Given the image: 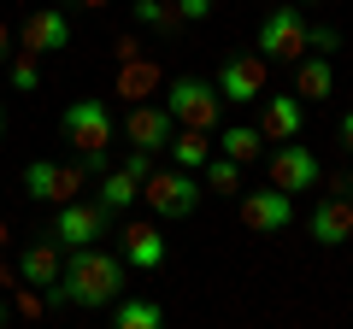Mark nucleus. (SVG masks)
I'll return each instance as SVG.
<instances>
[{
	"label": "nucleus",
	"instance_id": "f257e3e1",
	"mask_svg": "<svg viewBox=\"0 0 353 329\" xmlns=\"http://www.w3.org/2000/svg\"><path fill=\"white\" fill-rule=\"evenodd\" d=\"M124 277H130L124 253L77 247V253H65V270H59V282L48 288V300H59V306H118Z\"/></svg>",
	"mask_w": 353,
	"mask_h": 329
},
{
	"label": "nucleus",
	"instance_id": "f03ea898",
	"mask_svg": "<svg viewBox=\"0 0 353 329\" xmlns=\"http://www.w3.org/2000/svg\"><path fill=\"white\" fill-rule=\"evenodd\" d=\"M159 106L176 118V129H206V136H212L218 112H224V94H218L212 83H201V76H171Z\"/></svg>",
	"mask_w": 353,
	"mask_h": 329
},
{
	"label": "nucleus",
	"instance_id": "7ed1b4c3",
	"mask_svg": "<svg viewBox=\"0 0 353 329\" xmlns=\"http://www.w3.org/2000/svg\"><path fill=\"white\" fill-rule=\"evenodd\" d=\"M59 129H65V141H71L83 159H101V153L112 147V136H118L106 100H94V94H83V100L65 106V112H59Z\"/></svg>",
	"mask_w": 353,
	"mask_h": 329
},
{
	"label": "nucleus",
	"instance_id": "20e7f679",
	"mask_svg": "<svg viewBox=\"0 0 353 329\" xmlns=\"http://www.w3.org/2000/svg\"><path fill=\"white\" fill-rule=\"evenodd\" d=\"M201 194H206L201 177H194V171H176V164H171V171L153 164V177L141 182V200L153 206V217H171V224H176V217H189L194 206H201Z\"/></svg>",
	"mask_w": 353,
	"mask_h": 329
},
{
	"label": "nucleus",
	"instance_id": "39448f33",
	"mask_svg": "<svg viewBox=\"0 0 353 329\" xmlns=\"http://www.w3.org/2000/svg\"><path fill=\"white\" fill-rule=\"evenodd\" d=\"M106 224H112V212L94 200H65L53 206V224H48V241H59L65 253H77V247H101Z\"/></svg>",
	"mask_w": 353,
	"mask_h": 329
},
{
	"label": "nucleus",
	"instance_id": "423d86ee",
	"mask_svg": "<svg viewBox=\"0 0 353 329\" xmlns=\"http://www.w3.org/2000/svg\"><path fill=\"white\" fill-rule=\"evenodd\" d=\"M253 47H259L265 65H271V59L294 65V59L306 53V18H301V6H289V0H283V6H271V12H265V24H259V41H253Z\"/></svg>",
	"mask_w": 353,
	"mask_h": 329
},
{
	"label": "nucleus",
	"instance_id": "0eeeda50",
	"mask_svg": "<svg viewBox=\"0 0 353 329\" xmlns=\"http://www.w3.org/2000/svg\"><path fill=\"white\" fill-rule=\"evenodd\" d=\"M83 182H88L83 164H53V159H30L24 164V194H30V200H48V206L77 200Z\"/></svg>",
	"mask_w": 353,
	"mask_h": 329
},
{
	"label": "nucleus",
	"instance_id": "6e6552de",
	"mask_svg": "<svg viewBox=\"0 0 353 329\" xmlns=\"http://www.w3.org/2000/svg\"><path fill=\"white\" fill-rule=\"evenodd\" d=\"M265 171H271V189H283V194H301V189H312L324 171H318V159L301 147V141H277V147L265 153Z\"/></svg>",
	"mask_w": 353,
	"mask_h": 329
},
{
	"label": "nucleus",
	"instance_id": "1a4fd4ad",
	"mask_svg": "<svg viewBox=\"0 0 353 329\" xmlns=\"http://www.w3.org/2000/svg\"><path fill=\"white\" fill-rule=\"evenodd\" d=\"M71 47V18L59 12V6H36V12H24V24H18V53H59Z\"/></svg>",
	"mask_w": 353,
	"mask_h": 329
},
{
	"label": "nucleus",
	"instance_id": "9d476101",
	"mask_svg": "<svg viewBox=\"0 0 353 329\" xmlns=\"http://www.w3.org/2000/svg\"><path fill=\"white\" fill-rule=\"evenodd\" d=\"M241 224L253 229V235H277V229L294 224V194L283 189H248L241 194Z\"/></svg>",
	"mask_w": 353,
	"mask_h": 329
},
{
	"label": "nucleus",
	"instance_id": "9b49d317",
	"mask_svg": "<svg viewBox=\"0 0 353 329\" xmlns=\"http://www.w3.org/2000/svg\"><path fill=\"white\" fill-rule=\"evenodd\" d=\"M301 129H306V100L301 94H271L265 89V100H259V136L277 147V141H301Z\"/></svg>",
	"mask_w": 353,
	"mask_h": 329
},
{
	"label": "nucleus",
	"instance_id": "f8f14e48",
	"mask_svg": "<svg viewBox=\"0 0 353 329\" xmlns=\"http://www.w3.org/2000/svg\"><path fill=\"white\" fill-rule=\"evenodd\" d=\"M224 100L248 106V100H265V59H248V53H236V59L218 65V83H212Z\"/></svg>",
	"mask_w": 353,
	"mask_h": 329
},
{
	"label": "nucleus",
	"instance_id": "ddd939ff",
	"mask_svg": "<svg viewBox=\"0 0 353 329\" xmlns=\"http://www.w3.org/2000/svg\"><path fill=\"white\" fill-rule=\"evenodd\" d=\"M124 136H130V147H141V153H159V147H171V136H176V118L165 112V106H130V118H124Z\"/></svg>",
	"mask_w": 353,
	"mask_h": 329
},
{
	"label": "nucleus",
	"instance_id": "4468645a",
	"mask_svg": "<svg viewBox=\"0 0 353 329\" xmlns=\"http://www.w3.org/2000/svg\"><path fill=\"white\" fill-rule=\"evenodd\" d=\"M65 247H59V241H48V235H41V241H30V247H24V253H18V282H24V288H41V294H48L53 288V282H59V270H65Z\"/></svg>",
	"mask_w": 353,
	"mask_h": 329
},
{
	"label": "nucleus",
	"instance_id": "2eb2a0df",
	"mask_svg": "<svg viewBox=\"0 0 353 329\" xmlns=\"http://www.w3.org/2000/svg\"><path fill=\"white\" fill-rule=\"evenodd\" d=\"M306 229H312L318 247H341V241L353 235V200H347V194H330V200H318L312 217H306Z\"/></svg>",
	"mask_w": 353,
	"mask_h": 329
},
{
	"label": "nucleus",
	"instance_id": "dca6fc26",
	"mask_svg": "<svg viewBox=\"0 0 353 329\" xmlns=\"http://www.w3.org/2000/svg\"><path fill=\"white\" fill-rule=\"evenodd\" d=\"M118 253H124V265H136V270H159L165 265V235L153 224H124L118 229Z\"/></svg>",
	"mask_w": 353,
	"mask_h": 329
},
{
	"label": "nucleus",
	"instance_id": "f3484780",
	"mask_svg": "<svg viewBox=\"0 0 353 329\" xmlns=\"http://www.w3.org/2000/svg\"><path fill=\"white\" fill-rule=\"evenodd\" d=\"M294 94H301V100H330V94H336V65H330L324 53H301V59H294Z\"/></svg>",
	"mask_w": 353,
	"mask_h": 329
},
{
	"label": "nucleus",
	"instance_id": "a211bd4d",
	"mask_svg": "<svg viewBox=\"0 0 353 329\" xmlns=\"http://www.w3.org/2000/svg\"><path fill=\"white\" fill-rule=\"evenodd\" d=\"M212 141H218V153H224L230 164H253V159H265V136H259V124H224V129H212Z\"/></svg>",
	"mask_w": 353,
	"mask_h": 329
},
{
	"label": "nucleus",
	"instance_id": "6ab92c4d",
	"mask_svg": "<svg viewBox=\"0 0 353 329\" xmlns=\"http://www.w3.org/2000/svg\"><path fill=\"white\" fill-rule=\"evenodd\" d=\"M136 200H141V182L130 177V171H101V177H94V206H106V212H130Z\"/></svg>",
	"mask_w": 353,
	"mask_h": 329
},
{
	"label": "nucleus",
	"instance_id": "aec40b11",
	"mask_svg": "<svg viewBox=\"0 0 353 329\" xmlns=\"http://www.w3.org/2000/svg\"><path fill=\"white\" fill-rule=\"evenodd\" d=\"M206 159H212V136H206V129H176L171 136V164L176 171H194V177H201Z\"/></svg>",
	"mask_w": 353,
	"mask_h": 329
},
{
	"label": "nucleus",
	"instance_id": "412c9836",
	"mask_svg": "<svg viewBox=\"0 0 353 329\" xmlns=\"http://www.w3.org/2000/svg\"><path fill=\"white\" fill-rule=\"evenodd\" d=\"M159 89V71H153L148 59H130V65H118V76H112V94H124V100H148V94Z\"/></svg>",
	"mask_w": 353,
	"mask_h": 329
},
{
	"label": "nucleus",
	"instance_id": "4be33fe9",
	"mask_svg": "<svg viewBox=\"0 0 353 329\" xmlns=\"http://www.w3.org/2000/svg\"><path fill=\"white\" fill-rule=\"evenodd\" d=\"M112 329H165V312H159L153 300H130V294H118Z\"/></svg>",
	"mask_w": 353,
	"mask_h": 329
},
{
	"label": "nucleus",
	"instance_id": "5701e85b",
	"mask_svg": "<svg viewBox=\"0 0 353 329\" xmlns=\"http://www.w3.org/2000/svg\"><path fill=\"white\" fill-rule=\"evenodd\" d=\"M201 189L206 194H241V164H230L224 153H212V159L201 164Z\"/></svg>",
	"mask_w": 353,
	"mask_h": 329
},
{
	"label": "nucleus",
	"instance_id": "b1692460",
	"mask_svg": "<svg viewBox=\"0 0 353 329\" xmlns=\"http://www.w3.org/2000/svg\"><path fill=\"white\" fill-rule=\"evenodd\" d=\"M136 24H148V30H159V36H171L183 18H176L171 0H136Z\"/></svg>",
	"mask_w": 353,
	"mask_h": 329
},
{
	"label": "nucleus",
	"instance_id": "393cba45",
	"mask_svg": "<svg viewBox=\"0 0 353 329\" xmlns=\"http://www.w3.org/2000/svg\"><path fill=\"white\" fill-rule=\"evenodd\" d=\"M0 71L12 76V89H18V94H30V89H41V65H36V53H12V59L0 65Z\"/></svg>",
	"mask_w": 353,
	"mask_h": 329
},
{
	"label": "nucleus",
	"instance_id": "a878e982",
	"mask_svg": "<svg viewBox=\"0 0 353 329\" xmlns=\"http://www.w3.org/2000/svg\"><path fill=\"white\" fill-rule=\"evenodd\" d=\"M336 47H341V30L336 24H306V53H324V59H330Z\"/></svg>",
	"mask_w": 353,
	"mask_h": 329
},
{
	"label": "nucleus",
	"instance_id": "bb28decb",
	"mask_svg": "<svg viewBox=\"0 0 353 329\" xmlns=\"http://www.w3.org/2000/svg\"><path fill=\"white\" fill-rule=\"evenodd\" d=\"M118 171H130V177H136V182H148V177H153V153L130 147V153H124V164H118Z\"/></svg>",
	"mask_w": 353,
	"mask_h": 329
},
{
	"label": "nucleus",
	"instance_id": "cd10ccee",
	"mask_svg": "<svg viewBox=\"0 0 353 329\" xmlns=\"http://www.w3.org/2000/svg\"><path fill=\"white\" fill-rule=\"evenodd\" d=\"M171 6H176L183 24H206V18H212V0H171Z\"/></svg>",
	"mask_w": 353,
	"mask_h": 329
},
{
	"label": "nucleus",
	"instance_id": "c85d7f7f",
	"mask_svg": "<svg viewBox=\"0 0 353 329\" xmlns=\"http://www.w3.org/2000/svg\"><path fill=\"white\" fill-rule=\"evenodd\" d=\"M112 59H118V65L141 59V41H136V36H118V41H112Z\"/></svg>",
	"mask_w": 353,
	"mask_h": 329
},
{
	"label": "nucleus",
	"instance_id": "c756f323",
	"mask_svg": "<svg viewBox=\"0 0 353 329\" xmlns=\"http://www.w3.org/2000/svg\"><path fill=\"white\" fill-rule=\"evenodd\" d=\"M341 147L353 153V106H347V112H341Z\"/></svg>",
	"mask_w": 353,
	"mask_h": 329
},
{
	"label": "nucleus",
	"instance_id": "7c9ffc66",
	"mask_svg": "<svg viewBox=\"0 0 353 329\" xmlns=\"http://www.w3.org/2000/svg\"><path fill=\"white\" fill-rule=\"evenodd\" d=\"M12 59V24H0V65Z\"/></svg>",
	"mask_w": 353,
	"mask_h": 329
},
{
	"label": "nucleus",
	"instance_id": "2f4dec72",
	"mask_svg": "<svg viewBox=\"0 0 353 329\" xmlns=\"http://www.w3.org/2000/svg\"><path fill=\"white\" fill-rule=\"evenodd\" d=\"M336 189H341V194H347V200H353V171H347V177H336Z\"/></svg>",
	"mask_w": 353,
	"mask_h": 329
},
{
	"label": "nucleus",
	"instance_id": "473e14b6",
	"mask_svg": "<svg viewBox=\"0 0 353 329\" xmlns=\"http://www.w3.org/2000/svg\"><path fill=\"white\" fill-rule=\"evenodd\" d=\"M0 329H12V306L6 300H0Z\"/></svg>",
	"mask_w": 353,
	"mask_h": 329
},
{
	"label": "nucleus",
	"instance_id": "72a5a7b5",
	"mask_svg": "<svg viewBox=\"0 0 353 329\" xmlns=\"http://www.w3.org/2000/svg\"><path fill=\"white\" fill-rule=\"evenodd\" d=\"M77 6H83V12H101V6H106V0H77Z\"/></svg>",
	"mask_w": 353,
	"mask_h": 329
},
{
	"label": "nucleus",
	"instance_id": "f704fd0d",
	"mask_svg": "<svg viewBox=\"0 0 353 329\" xmlns=\"http://www.w3.org/2000/svg\"><path fill=\"white\" fill-rule=\"evenodd\" d=\"M289 6H324V0H289Z\"/></svg>",
	"mask_w": 353,
	"mask_h": 329
},
{
	"label": "nucleus",
	"instance_id": "c9c22d12",
	"mask_svg": "<svg viewBox=\"0 0 353 329\" xmlns=\"http://www.w3.org/2000/svg\"><path fill=\"white\" fill-rule=\"evenodd\" d=\"M0 141H6V106H0Z\"/></svg>",
	"mask_w": 353,
	"mask_h": 329
}]
</instances>
